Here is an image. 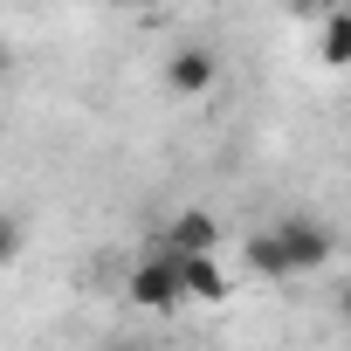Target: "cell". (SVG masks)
Here are the masks:
<instances>
[{"mask_svg":"<svg viewBox=\"0 0 351 351\" xmlns=\"http://www.w3.org/2000/svg\"><path fill=\"white\" fill-rule=\"evenodd\" d=\"M21 248H28V228H21V214H0V269H8V262H21Z\"/></svg>","mask_w":351,"mask_h":351,"instance_id":"7","label":"cell"},{"mask_svg":"<svg viewBox=\"0 0 351 351\" xmlns=\"http://www.w3.org/2000/svg\"><path fill=\"white\" fill-rule=\"evenodd\" d=\"M104 351H152V344H145V337H110Z\"/></svg>","mask_w":351,"mask_h":351,"instance_id":"8","label":"cell"},{"mask_svg":"<svg viewBox=\"0 0 351 351\" xmlns=\"http://www.w3.org/2000/svg\"><path fill=\"white\" fill-rule=\"evenodd\" d=\"M269 241H276V255H282L289 276H317V269L337 262V234H330L317 214H282V221H269Z\"/></svg>","mask_w":351,"mask_h":351,"instance_id":"1","label":"cell"},{"mask_svg":"<svg viewBox=\"0 0 351 351\" xmlns=\"http://www.w3.org/2000/svg\"><path fill=\"white\" fill-rule=\"evenodd\" d=\"M180 303H186V289H180V255H165V248L152 241L145 262L131 269V310L165 317V310H180Z\"/></svg>","mask_w":351,"mask_h":351,"instance_id":"2","label":"cell"},{"mask_svg":"<svg viewBox=\"0 0 351 351\" xmlns=\"http://www.w3.org/2000/svg\"><path fill=\"white\" fill-rule=\"evenodd\" d=\"M158 248L180 255V262H186V255H214V248H221V221H214L207 207H186V214H172V221L158 228Z\"/></svg>","mask_w":351,"mask_h":351,"instance_id":"4","label":"cell"},{"mask_svg":"<svg viewBox=\"0 0 351 351\" xmlns=\"http://www.w3.org/2000/svg\"><path fill=\"white\" fill-rule=\"evenodd\" d=\"M180 289H186V303H228L234 276L221 269V255H186L180 262Z\"/></svg>","mask_w":351,"mask_h":351,"instance_id":"5","label":"cell"},{"mask_svg":"<svg viewBox=\"0 0 351 351\" xmlns=\"http://www.w3.org/2000/svg\"><path fill=\"white\" fill-rule=\"evenodd\" d=\"M214 83H221V56H214L207 42H186V49L165 56V90H172V97H207Z\"/></svg>","mask_w":351,"mask_h":351,"instance_id":"3","label":"cell"},{"mask_svg":"<svg viewBox=\"0 0 351 351\" xmlns=\"http://www.w3.org/2000/svg\"><path fill=\"white\" fill-rule=\"evenodd\" d=\"M0 76H8V49H0Z\"/></svg>","mask_w":351,"mask_h":351,"instance_id":"9","label":"cell"},{"mask_svg":"<svg viewBox=\"0 0 351 351\" xmlns=\"http://www.w3.org/2000/svg\"><path fill=\"white\" fill-rule=\"evenodd\" d=\"M351 56V8H330L324 14V62H344Z\"/></svg>","mask_w":351,"mask_h":351,"instance_id":"6","label":"cell"}]
</instances>
